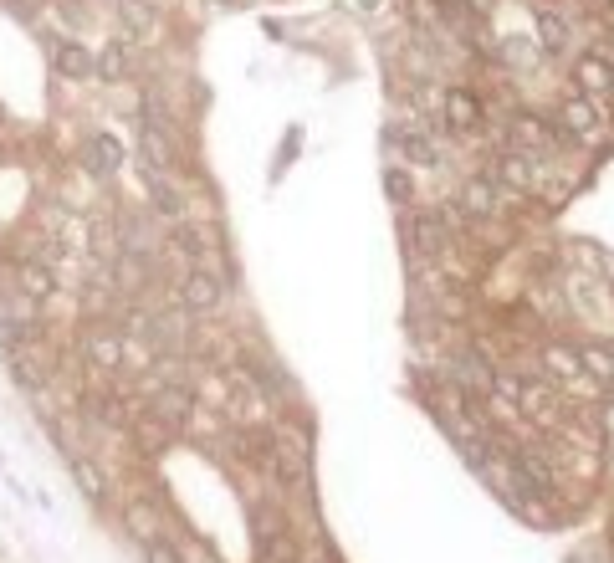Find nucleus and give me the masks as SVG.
I'll list each match as a JSON object with an SVG mask.
<instances>
[{"label":"nucleus","mask_w":614,"mask_h":563,"mask_svg":"<svg viewBox=\"0 0 614 563\" xmlns=\"http://www.w3.org/2000/svg\"><path fill=\"white\" fill-rule=\"evenodd\" d=\"M558 128H563L568 139H579V144H594V139L604 134V103H594V98H568L563 113H558Z\"/></svg>","instance_id":"nucleus-1"},{"label":"nucleus","mask_w":614,"mask_h":563,"mask_svg":"<svg viewBox=\"0 0 614 563\" xmlns=\"http://www.w3.org/2000/svg\"><path fill=\"white\" fill-rule=\"evenodd\" d=\"M221 302H226V287H221V277H215V272L190 267V272L180 277V308H190V313H215Z\"/></svg>","instance_id":"nucleus-2"},{"label":"nucleus","mask_w":614,"mask_h":563,"mask_svg":"<svg viewBox=\"0 0 614 563\" xmlns=\"http://www.w3.org/2000/svg\"><path fill=\"white\" fill-rule=\"evenodd\" d=\"M82 359H87V369H123V338L108 328V323H93L82 333Z\"/></svg>","instance_id":"nucleus-3"},{"label":"nucleus","mask_w":614,"mask_h":563,"mask_svg":"<svg viewBox=\"0 0 614 563\" xmlns=\"http://www.w3.org/2000/svg\"><path fill=\"white\" fill-rule=\"evenodd\" d=\"M507 134H512V149H522V154H543L548 144L568 139L558 123H543V118H533V113H517V118L507 123Z\"/></svg>","instance_id":"nucleus-4"},{"label":"nucleus","mask_w":614,"mask_h":563,"mask_svg":"<svg viewBox=\"0 0 614 563\" xmlns=\"http://www.w3.org/2000/svg\"><path fill=\"white\" fill-rule=\"evenodd\" d=\"M574 82H579V93L584 98H594V103H609V93H614V67H609V57H579L574 62Z\"/></svg>","instance_id":"nucleus-5"},{"label":"nucleus","mask_w":614,"mask_h":563,"mask_svg":"<svg viewBox=\"0 0 614 563\" xmlns=\"http://www.w3.org/2000/svg\"><path fill=\"white\" fill-rule=\"evenodd\" d=\"M149 410H154L159 425H174V430H180V425H190V415H195V395H190L185 384H164Z\"/></svg>","instance_id":"nucleus-6"},{"label":"nucleus","mask_w":614,"mask_h":563,"mask_svg":"<svg viewBox=\"0 0 614 563\" xmlns=\"http://www.w3.org/2000/svg\"><path fill=\"white\" fill-rule=\"evenodd\" d=\"M405 241L415 256H441L446 251V221L441 215H410L405 221Z\"/></svg>","instance_id":"nucleus-7"},{"label":"nucleus","mask_w":614,"mask_h":563,"mask_svg":"<svg viewBox=\"0 0 614 563\" xmlns=\"http://www.w3.org/2000/svg\"><path fill=\"white\" fill-rule=\"evenodd\" d=\"M441 113H446V128H456V134H476L481 128V98L471 88H451Z\"/></svg>","instance_id":"nucleus-8"},{"label":"nucleus","mask_w":614,"mask_h":563,"mask_svg":"<svg viewBox=\"0 0 614 563\" xmlns=\"http://www.w3.org/2000/svg\"><path fill=\"white\" fill-rule=\"evenodd\" d=\"M52 67H57L67 82H87V77H98V67H93V52H87V47H77V41H57V47H52Z\"/></svg>","instance_id":"nucleus-9"},{"label":"nucleus","mask_w":614,"mask_h":563,"mask_svg":"<svg viewBox=\"0 0 614 563\" xmlns=\"http://www.w3.org/2000/svg\"><path fill=\"white\" fill-rule=\"evenodd\" d=\"M82 164L93 169V175H118V164H123V144L113 134H93L82 144Z\"/></svg>","instance_id":"nucleus-10"},{"label":"nucleus","mask_w":614,"mask_h":563,"mask_svg":"<svg viewBox=\"0 0 614 563\" xmlns=\"http://www.w3.org/2000/svg\"><path fill=\"white\" fill-rule=\"evenodd\" d=\"M139 154H144V169H159V175L180 169V164H174V144H169V134H159V128H149V123H139Z\"/></svg>","instance_id":"nucleus-11"},{"label":"nucleus","mask_w":614,"mask_h":563,"mask_svg":"<svg viewBox=\"0 0 614 563\" xmlns=\"http://www.w3.org/2000/svg\"><path fill=\"white\" fill-rule=\"evenodd\" d=\"M456 384H461V389H471V395H492V364L481 359L476 349L456 354Z\"/></svg>","instance_id":"nucleus-12"},{"label":"nucleus","mask_w":614,"mask_h":563,"mask_svg":"<svg viewBox=\"0 0 614 563\" xmlns=\"http://www.w3.org/2000/svg\"><path fill=\"white\" fill-rule=\"evenodd\" d=\"M461 205H466V215H476V221H487V215H497L502 210V195H497V185L492 180H466V190H461Z\"/></svg>","instance_id":"nucleus-13"},{"label":"nucleus","mask_w":614,"mask_h":563,"mask_svg":"<svg viewBox=\"0 0 614 563\" xmlns=\"http://www.w3.org/2000/svg\"><path fill=\"white\" fill-rule=\"evenodd\" d=\"M16 282H21V297H31V302H47L57 292V272L47 262H21Z\"/></svg>","instance_id":"nucleus-14"},{"label":"nucleus","mask_w":614,"mask_h":563,"mask_svg":"<svg viewBox=\"0 0 614 563\" xmlns=\"http://www.w3.org/2000/svg\"><path fill=\"white\" fill-rule=\"evenodd\" d=\"M497 180L512 185V190H533V154H522V149H507L497 159Z\"/></svg>","instance_id":"nucleus-15"},{"label":"nucleus","mask_w":614,"mask_h":563,"mask_svg":"<svg viewBox=\"0 0 614 563\" xmlns=\"http://www.w3.org/2000/svg\"><path fill=\"white\" fill-rule=\"evenodd\" d=\"M144 190H149V200H154L159 215H180V210H185V195L174 190L169 175H159V169H144Z\"/></svg>","instance_id":"nucleus-16"},{"label":"nucleus","mask_w":614,"mask_h":563,"mask_svg":"<svg viewBox=\"0 0 614 563\" xmlns=\"http://www.w3.org/2000/svg\"><path fill=\"white\" fill-rule=\"evenodd\" d=\"M72 476H77L82 497H93V502H103V497H108V476H103V466H98V461L72 456Z\"/></svg>","instance_id":"nucleus-17"},{"label":"nucleus","mask_w":614,"mask_h":563,"mask_svg":"<svg viewBox=\"0 0 614 563\" xmlns=\"http://www.w3.org/2000/svg\"><path fill=\"white\" fill-rule=\"evenodd\" d=\"M236 446H241V456H246L251 466H272V461H277V441L267 436V430H241Z\"/></svg>","instance_id":"nucleus-18"},{"label":"nucleus","mask_w":614,"mask_h":563,"mask_svg":"<svg viewBox=\"0 0 614 563\" xmlns=\"http://www.w3.org/2000/svg\"><path fill=\"white\" fill-rule=\"evenodd\" d=\"M543 369L558 374V379H574V374H584V359H579V349H568V343H548V349H543Z\"/></svg>","instance_id":"nucleus-19"},{"label":"nucleus","mask_w":614,"mask_h":563,"mask_svg":"<svg viewBox=\"0 0 614 563\" xmlns=\"http://www.w3.org/2000/svg\"><path fill=\"white\" fill-rule=\"evenodd\" d=\"M93 67H98L103 82H123V77H128V52H123V41H103V52L93 57Z\"/></svg>","instance_id":"nucleus-20"},{"label":"nucleus","mask_w":614,"mask_h":563,"mask_svg":"<svg viewBox=\"0 0 614 563\" xmlns=\"http://www.w3.org/2000/svg\"><path fill=\"white\" fill-rule=\"evenodd\" d=\"M538 47H543V52H553V57L568 47V21H563V16L538 11Z\"/></svg>","instance_id":"nucleus-21"},{"label":"nucleus","mask_w":614,"mask_h":563,"mask_svg":"<svg viewBox=\"0 0 614 563\" xmlns=\"http://www.w3.org/2000/svg\"><path fill=\"white\" fill-rule=\"evenodd\" d=\"M579 359H584V374H594V379L614 384V349H609V343H584Z\"/></svg>","instance_id":"nucleus-22"},{"label":"nucleus","mask_w":614,"mask_h":563,"mask_svg":"<svg viewBox=\"0 0 614 563\" xmlns=\"http://www.w3.org/2000/svg\"><path fill=\"white\" fill-rule=\"evenodd\" d=\"M492 395L502 400V405H522V395H528V379L522 374H512V369H492Z\"/></svg>","instance_id":"nucleus-23"},{"label":"nucleus","mask_w":614,"mask_h":563,"mask_svg":"<svg viewBox=\"0 0 614 563\" xmlns=\"http://www.w3.org/2000/svg\"><path fill=\"white\" fill-rule=\"evenodd\" d=\"M118 16H123V26L134 31V36H149L154 31V6H149V0H118Z\"/></svg>","instance_id":"nucleus-24"},{"label":"nucleus","mask_w":614,"mask_h":563,"mask_svg":"<svg viewBox=\"0 0 614 563\" xmlns=\"http://www.w3.org/2000/svg\"><path fill=\"white\" fill-rule=\"evenodd\" d=\"M139 118H144L149 128H159V134H169V128H174V123H169V108H164V98H159V93H144V98H139Z\"/></svg>","instance_id":"nucleus-25"},{"label":"nucleus","mask_w":614,"mask_h":563,"mask_svg":"<svg viewBox=\"0 0 614 563\" xmlns=\"http://www.w3.org/2000/svg\"><path fill=\"white\" fill-rule=\"evenodd\" d=\"M174 251H180V256H190V262H200V256H205V236L195 231V226H174Z\"/></svg>","instance_id":"nucleus-26"},{"label":"nucleus","mask_w":614,"mask_h":563,"mask_svg":"<svg viewBox=\"0 0 614 563\" xmlns=\"http://www.w3.org/2000/svg\"><path fill=\"white\" fill-rule=\"evenodd\" d=\"M384 190H389V200H400V205H410V195H415V185H410V175H405L400 164L384 169Z\"/></svg>","instance_id":"nucleus-27"},{"label":"nucleus","mask_w":614,"mask_h":563,"mask_svg":"<svg viewBox=\"0 0 614 563\" xmlns=\"http://www.w3.org/2000/svg\"><path fill=\"white\" fill-rule=\"evenodd\" d=\"M400 149L415 159V164H435V144L425 134H400Z\"/></svg>","instance_id":"nucleus-28"},{"label":"nucleus","mask_w":614,"mask_h":563,"mask_svg":"<svg viewBox=\"0 0 614 563\" xmlns=\"http://www.w3.org/2000/svg\"><path fill=\"white\" fill-rule=\"evenodd\" d=\"M267 558L272 563H297V543L287 533H267Z\"/></svg>","instance_id":"nucleus-29"},{"label":"nucleus","mask_w":614,"mask_h":563,"mask_svg":"<svg viewBox=\"0 0 614 563\" xmlns=\"http://www.w3.org/2000/svg\"><path fill=\"white\" fill-rule=\"evenodd\" d=\"M113 277H118V287H139V282H144V267H139V251H128V256H123V262H118V272H113Z\"/></svg>","instance_id":"nucleus-30"},{"label":"nucleus","mask_w":614,"mask_h":563,"mask_svg":"<svg viewBox=\"0 0 614 563\" xmlns=\"http://www.w3.org/2000/svg\"><path fill=\"white\" fill-rule=\"evenodd\" d=\"M410 21L415 26H435L441 21V0H410Z\"/></svg>","instance_id":"nucleus-31"},{"label":"nucleus","mask_w":614,"mask_h":563,"mask_svg":"<svg viewBox=\"0 0 614 563\" xmlns=\"http://www.w3.org/2000/svg\"><path fill=\"white\" fill-rule=\"evenodd\" d=\"M11 374H16V384H26V389H36V384H41V369H36L26 354H16V359H11Z\"/></svg>","instance_id":"nucleus-32"},{"label":"nucleus","mask_w":614,"mask_h":563,"mask_svg":"<svg viewBox=\"0 0 614 563\" xmlns=\"http://www.w3.org/2000/svg\"><path fill=\"white\" fill-rule=\"evenodd\" d=\"M144 563H185V558L174 553L169 543H154V538H149V543H144Z\"/></svg>","instance_id":"nucleus-33"},{"label":"nucleus","mask_w":614,"mask_h":563,"mask_svg":"<svg viewBox=\"0 0 614 563\" xmlns=\"http://www.w3.org/2000/svg\"><path fill=\"white\" fill-rule=\"evenodd\" d=\"M180 558H185V563H221V558H215L205 543H185V553H180Z\"/></svg>","instance_id":"nucleus-34"},{"label":"nucleus","mask_w":614,"mask_h":563,"mask_svg":"<svg viewBox=\"0 0 614 563\" xmlns=\"http://www.w3.org/2000/svg\"><path fill=\"white\" fill-rule=\"evenodd\" d=\"M123 333L144 338V333H149V318H144V313H123Z\"/></svg>","instance_id":"nucleus-35"},{"label":"nucleus","mask_w":614,"mask_h":563,"mask_svg":"<svg viewBox=\"0 0 614 563\" xmlns=\"http://www.w3.org/2000/svg\"><path fill=\"white\" fill-rule=\"evenodd\" d=\"M354 6H359V11H374V6H379V0H354Z\"/></svg>","instance_id":"nucleus-36"},{"label":"nucleus","mask_w":614,"mask_h":563,"mask_svg":"<svg viewBox=\"0 0 614 563\" xmlns=\"http://www.w3.org/2000/svg\"><path fill=\"white\" fill-rule=\"evenodd\" d=\"M221 6H241V0H221Z\"/></svg>","instance_id":"nucleus-37"}]
</instances>
